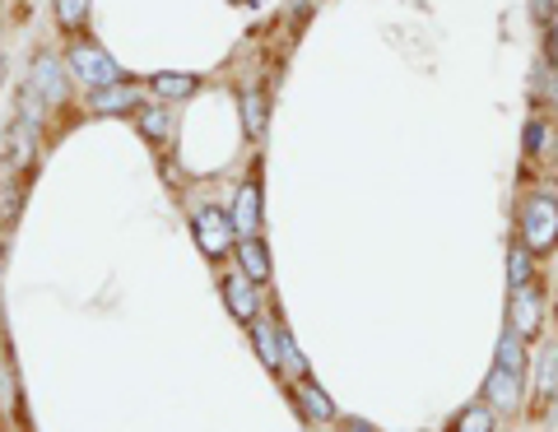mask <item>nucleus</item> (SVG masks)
<instances>
[{
	"label": "nucleus",
	"instance_id": "4",
	"mask_svg": "<svg viewBox=\"0 0 558 432\" xmlns=\"http://www.w3.org/2000/svg\"><path fill=\"white\" fill-rule=\"evenodd\" d=\"M508 331H517L521 340H539L545 331V307H539V293L526 284V288H512V303H508Z\"/></svg>",
	"mask_w": 558,
	"mask_h": 432
},
{
	"label": "nucleus",
	"instance_id": "19",
	"mask_svg": "<svg viewBox=\"0 0 558 432\" xmlns=\"http://www.w3.org/2000/svg\"><path fill=\"white\" fill-rule=\"evenodd\" d=\"M535 391H539V395H558V344H545V349H539Z\"/></svg>",
	"mask_w": 558,
	"mask_h": 432
},
{
	"label": "nucleus",
	"instance_id": "7",
	"mask_svg": "<svg viewBox=\"0 0 558 432\" xmlns=\"http://www.w3.org/2000/svg\"><path fill=\"white\" fill-rule=\"evenodd\" d=\"M233 233H242V237H252L256 229H260V186L256 182H247L238 192V200H233Z\"/></svg>",
	"mask_w": 558,
	"mask_h": 432
},
{
	"label": "nucleus",
	"instance_id": "2",
	"mask_svg": "<svg viewBox=\"0 0 558 432\" xmlns=\"http://www.w3.org/2000/svg\"><path fill=\"white\" fill-rule=\"evenodd\" d=\"M70 71H75L84 84H89V89H108V84H117L121 79V71H117V61L108 57V51H102L98 42H75L70 47Z\"/></svg>",
	"mask_w": 558,
	"mask_h": 432
},
{
	"label": "nucleus",
	"instance_id": "9",
	"mask_svg": "<svg viewBox=\"0 0 558 432\" xmlns=\"http://www.w3.org/2000/svg\"><path fill=\"white\" fill-rule=\"evenodd\" d=\"M238 261H242V274H247L252 284H266V280H270V251H266V242H256V237H242V247H238Z\"/></svg>",
	"mask_w": 558,
	"mask_h": 432
},
{
	"label": "nucleus",
	"instance_id": "17",
	"mask_svg": "<svg viewBox=\"0 0 558 432\" xmlns=\"http://www.w3.org/2000/svg\"><path fill=\"white\" fill-rule=\"evenodd\" d=\"M135 121H140V135H145V140H172V112L168 108H140Z\"/></svg>",
	"mask_w": 558,
	"mask_h": 432
},
{
	"label": "nucleus",
	"instance_id": "15",
	"mask_svg": "<svg viewBox=\"0 0 558 432\" xmlns=\"http://www.w3.org/2000/svg\"><path fill=\"white\" fill-rule=\"evenodd\" d=\"M498 419H494V405L480 400V405H465L457 414V423H451V432H494Z\"/></svg>",
	"mask_w": 558,
	"mask_h": 432
},
{
	"label": "nucleus",
	"instance_id": "16",
	"mask_svg": "<svg viewBox=\"0 0 558 432\" xmlns=\"http://www.w3.org/2000/svg\"><path fill=\"white\" fill-rule=\"evenodd\" d=\"M266 108H270V98L260 94V89L242 94V121H247V135H252V140H260V135H266Z\"/></svg>",
	"mask_w": 558,
	"mask_h": 432
},
{
	"label": "nucleus",
	"instance_id": "23",
	"mask_svg": "<svg viewBox=\"0 0 558 432\" xmlns=\"http://www.w3.org/2000/svg\"><path fill=\"white\" fill-rule=\"evenodd\" d=\"M545 57H549V65H554V75H558V20L549 24V38H545Z\"/></svg>",
	"mask_w": 558,
	"mask_h": 432
},
{
	"label": "nucleus",
	"instance_id": "8",
	"mask_svg": "<svg viewBox=\"0 0 558 432\" xmlns=\"http://www.w3.org/2000/svg\"><path fill=\"white\" fill-rule=\"evenodd\" d=\"M135 102H140V89L126 84V79L108 84V89H89V108L94 112H131Z\"/></svg>",
	"mask_w": 558,
	"mask_h": 432
},
{
	"label": "nucleus",
	"instance_id": "14",
	"mask_svg": "<svg viewBox=\"0 0 558 432\" xmlns=\"http://www.w3.org/2000/svg\"><path fill=\"white\" fill-rule=\"evenodd\" d=\"M494 358H498V368H508V372H531V358H526V340H521L517 331H508V335L498 340Z\"/></svg>",
	"mask_w": 558,
	"mask_h": 432
},
{
	"label": "nucleus",
	"instance_id": "21",
	"mask_svg": "<svg viewBox=\"0 0 558 432\" xmlns=\"http://www.w3.org/2000/svg\"><path fill=\"white\" fill-rule=\"evenodd\" d=\"M299 400H303V414H307V419H317V423H326L330 414H336V409H330V400H326V395H322L317 386H303V391H299Z\"/></svg>",
	"mask_w": 558,
	"mask_h": 432
},
{
	"label": "nucleus",
	"instance_id": "10",
	"mask_svg": "<svg viewBox=\"0 0 558 432\" xmlns=\"http://www.w3.org/2000/svg\"><path fill=\"white\" fill-rule=\"evenodd\" d=\"M223 303H229V312L238 321H256V293L242 274H229V280H223Z\"/></svg>",
	"mask_w": 558,
	"mask_h": 432
},
{
	"label": "nucleus",
	"instance_id": "11",
	"mask_svg": "<svg viewBox=\"0 0 558 432\" xmlns=\"http://www.w3.org/2000/svg\"><path fill=\"white\" fill-rule=\"evenodd\" d=\"M531 280H535V251L517 237L512 247H508V284H512V288H526Z\"/></svg>",
	"mask_w": 558,
	"mask_h": 432
},
{
	"label": "nucleus",
	"instance_id": "25",
	"mask_svg": "<svg viewBox=\"0 0 558 432\" xmlns=\"http://www.w3.org/2000/svg\"><path fill=\"white\" fill-rule=\"evenodd\" d=\"M344 432H373L368 423H344Z\"/></svg>",
	"mask_w": 558,
	"mask_h": 432
},
{
	"label": "nucleus",
	"instance_id": "22",
	"mask_svg": "<svg viewBox=\"0 0 558 432\" xmlns=\"http://www.w3.org/2000/svg\"><path fill=\"white\" fill-rule=\"evenodd\" d=\"M545 145H549V121L545 116H531L526 121V153H531V159H535V153H549Z\"/></svg>",
	"mask_w": 558,
	"mask_h": 432
},
{
	"label": "nucleus",
	"instance_id": "24",
	"mask_svg": "<svg viewBox=\"0 0 558 432\" xmlns=\"http://www.w3.org/2000/svg\"><path fill=\"white\" fill-rule=\"evenodd\" d=\"M535 20H549L554 24V0H535Z\"/></svg>",
	"mask_w": 558,
	"mask_h": 432
},
{
	"label": "nucleus",
	"instance_id": "20",
	"mask_svg": "<svg viewBox=\"0 0 558 432\" xmlns=\"http://www.w3.org/2000/svg\"><path fill=\"white\" fill-rule=\"evenodd\" d=\"M84 14H89V0H57V24L65 33H75L84 24Z\"/></svg>",
	"mask_w": 558,
	"mask_h": 432
},
{
	"label": "nucleus",
	"instance_id": "3",
	"mask_svg": "<svg viewBox=\"0 0 558 432\" xmlns=\"http://www.w3.org/2000/svg\"><path fill=\"white\" fill-rule=\"evenodd\" d=\"M191 233H196L201 251L209 256V261L229 256V247H233V219L223 214V210H215V205H205V210H201L196 219H191Z\"/></svg>",
	"mask_w": 558,
	"mask_h": 432
},
{
	"label": "nucleus",
	"instance_id": "5",
	"mask_svg": "<svg viewBox=\"0 0 558 432\" xmlns=\"http://www.w3.org/2000/svg\"><path fill=\"white\" fill-rule=\"evenodd\" d=\"M28 89L38 94L47 108H61L65 102V71H61V61L51 57V51H43L38 61H33V79H28Z\"/></svg>",
	"mask_w": 558,
	"mask_h": 432
},
{
	"label": "nucleus",
	"instance_id": "1",
	"mask_svg": "<svg viewBox=\"0 0 558 432\" xmlns=\"http://www.w3.org/2000/svg\"><path fill=\"white\" fill-rule=\"evenodd\" d=\"M517 229H521V242L535 251V256H545L558 247V196L549 192H535L526 196V205H521V219H517Z\"/></svg>",
	"mask_w": 558,
	"mask_h": 432
},
{
	"label": "nucleus",
	"instance_id": "12",
	"mask_svg": "<svg viewBox=\"0 0 558 432\" xmlns=\"http://www.w3.org/2000/svg\"><path fill=\"white\" fill-rule=\"evenodd\" d=\"M5 145H10V153H5V172L28 168V163H33V126H28V121H14Z\"/></svg>",
	"mask_w": 558,
	"mask_h": 432
},
{
	"label": "nucleus",
	"instance_id": "27",
	"mask_svg": "<svg viewBox=\"0 0 558 432\" xmlns=\"http://www.w3.org/2000/svg\"><path fill=\"white\" fill-rule=\"evenodd\" d=\"M0 65H5V61H0Z\"/></svg>",
	"mask_w": 558,
	"mask_h": 432
},
{
	"label": "nucleus",
	"instance_id": "18",
	"mask_svg": "<svg viewBox=\"0 0 558 432\" xmlns=\"http://www.w3.org/2000/svg\"><path fill=\"white\" fill-rule=\"evenodd\" d=\"M196 89H201V79H196V75H182V71H172V75H154V94L168 98V102L191 98Z\"/></svg>",
	"mask_w": 558,
	"mask_h": 432
},
{
	"label": "nucleus",
	"instance_id": "13",
	"mask_svg": "<svg viewBox=\"0 0 558 432\" xmlns=\"http://www.w3.org/2000/svg\"><path fill=\"white\" fill-rule=\"evenodd\" d=\"M252 340H256L260 362H266L270 372H279V362H284V335H279L275 325H252Z\"/></svg>",
	"mask_w": 558,
	"mask_h": 432
},
{
	"label": "nucleus",
	"instance_id": "6",
	"mask_svg": "<svg viewBox=\"0 0 558 432\" xmlns=\"http://www.w3.org/2000/svg\"><path fill=\"white\" fill-rule=\"evenodd\" d=\"M521 377H526V372L494 368V372H488V382H484V400L494 405V409H502V414L521 409Z\"/></svg>",
	"mask_w": 558,
	"mask_h": 432
},
{
	"label": "nucleus",
	"instance_id": "26",
	"mask_svg": "<svg viewBox=\"0 0 558 432\" xmlns=\"http://www.w3.org/2000/svg\"><path fill=\"white\" fill-rule=\"evenodd\" d=\"M554 108H558V75H554Z\"/></svg>",
	"mask_w": 558,
	"mask_h": 432
}]
</instances>
